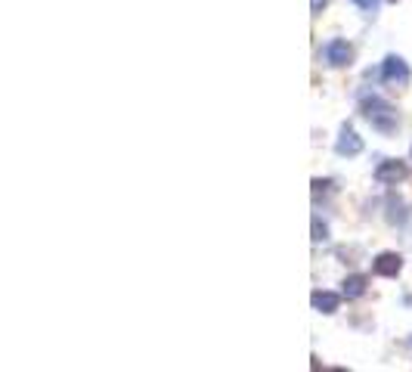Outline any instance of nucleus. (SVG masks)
I'll return each instance as SVG.
<instances>
[{"mask_svg":"<svg viewBox=\"0 0 412 372\" xmlns=\"http://www.w3.org/2000/svg\"><path fill=\"white\" fill-rule=\"evenodd\" d=\"M363 115L379 133H394V131H397V124H400L397 109H394L391 103H384L381 97H366L363 99Z\"/></svg>","mask_w":412,"mask_h":372,"instance_id":"f257e3e1","label":"nucleus"},{"mask_svg":"<svg viewBox=\"0 0 412 372\" xmlns=\"http://www.w3.org/2000/svg\"><path fill=\"white\" fill-rule=\"evenodd\" d=\"M322 59L332 65V69H345V65L354 62V47H350L347 40L335 38V40H329V44L322 47Z\"/></svg>","mask_w":412,"mask_h":372,"instance_id":"f03ea898","label":"nucleus"},{"mask_svg":"<svg viewBox=\"0 0 412 372\" xmlns=\"http://www.w3.org/2000/svg\"><path fill=\"white\" fill-rule=\"evenodd\" d=\"M381 78H384V84H391V87H406L409 84V65L403 62L400 56H388L381 62Z\"/></svg>","mask_w":412,"mask_h":372,"instance_id":"7ed1b4c3","label":"nucleus"},{"mask_svg":"<svg viewBox=\"0 0 412 372\" xmlns=\"http://www.w3.org/2000/svg\"><path fill=\"white\" fill-rule=\"evenodd\" d=\"M409 177L406 165L403 162H394V158H388V162H381L379 168H375V180H379L381 186H397Z\"/></svg>","mask_w":412,"mask_h":372,"instance_id":"20e7f679","label":"nucleus"},{"mask_svg":"<svg viewBox=\"0 0 412 372\" xmlns=\"http://www.w3.org/2000/svg\"><path fill=\"white\" fill-rule=\"evenodd\" d=\"M335 152H338V155H345V158L359 155V152H363V140H359V133L345 124L341 133H338V140H335Z\"/></svg>","mask_w":412,"mask_h":372,"instance_id":"39448f33","label":"nucleus"},{"mask_svg":"<svg viewBox=\"0 0 412 372\" xmlns=\"http://www.w3.org/2000/svg\"><path fill=\"white\" fill-rule=\"evenodd\" d=\"M372 270L379 276H397L403 270V258L397 255V251H381V255L372 261Z\"/></svg>","mask_w":412,"mask_h":372,"instance_id":"423d86ee","label":"nucleus"},{"mask_svg":"<svg viewBox=\"0 0 412 372\" xmlns=\"http://www.w3.org/2000/svg\"><path fill=\"white\" fill-rule=\"evenodd\" d=\"M310 304L320 310V314H335V310L341 307V298L335 292H313L310 295Z\"/></svg>","mask_w":412,"mask_h":372,"instance_id":"0eeeda50","label":"nucleus"},{"mask_svg":"<svg viewBox=\"0 0 412 372\" xmlns=\"http://www.w3.org/2000/svg\"><path fill=\"white\" fill-rule=\"evenodd\" d=\"M366 292V276H347L345 279V298H359Z\"/></svg>","mask_w":412,"mask_h":372,"instance_id":"6e6552de","label":"nucleus"},{"mask_svg":"<svg viewBox=\"0 0 412 372\" xmlns=\"http://www.w3.org/2000/svg\"><path fill=\"white\" fill-rule=\"evenodd\" d=\"M325 239H329V226L320 217H313V242H325Z\"/></svg>","mask_w":412,"mask_h":372,"instance_id":"1a4fd4ad","label":"nucleus"},{"mask_svg":"<svg viewBox=\"0 0 412 372\" xmlns=\"http://www.w3.org/2000/svg\"><path fill=\"white\" fill-rule=\"evenodd\" d=\"M354 4H357V6H363L366 13H375V10H379L381 0H354Z\"/></svg>","mask_w":412,"mask_h":372,"instance_id":"9d476101","label":"nucleus"},{"mask_svg":"<svg viewBox=\"0 0 412 372\" xmlns=\"http://www.w3.org/2000/svg\"><path fill=\"white\" fill-rule=\"evenodd\" d=\"M325 6H329V0H310V10H313V16H316V13H322Z\"/></svg>","mask_w":412,"mask_h":372,"instance_id":"9b49d317","label":"nucleus"},{"mask_svg":"<svg viewBox=\"0 0 412 372\" xmlns=\"http://www.w3.org/2000/svg\"><path fill=\"white\" fill-rule=\"evenodd\" d=\"M394 4H397V0H394Z\"/></svg>","mask_w":412,"mask_h":372,"instance_id":"f8f14e48","label":"nucleus"}]
</instances>
